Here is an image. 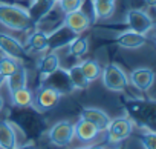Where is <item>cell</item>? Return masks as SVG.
I'll use <instances>...</instances> for the list:
<instances>
[{
  "label": "cell",
  "instance_id": "f1b7e54d",
  "mask_svg": "<svg viewBox=\"0 0 156 149\" xmlns=\"http://www.w3.org/2000/svg\"><path fill=\"white\" fill-rule=\"evenodd\" d=\"M145 3H147V6L154 8V6H156V0H145Z\"/></svg>",
  "mask_w": 156,
  "mask_h": 149
},
{
  "label": "cell",
  "instance_id": "8992f818",
  "mask_svg": "<svg viewBox=\"0 0 156 149\" xmlns=\"http://www.w3.org/2000/svg\"><path fill=\"white\" fill-rule=\"evenodd\" d=\"M41 85H48L51 86L52 89H55L60 95H69L75 91L72 82H70V77H69V72L67 69H63V68H57L51 76H48Z\"/></svg>",
  "mask_w": 156,
  "mask_h": 149
},
{
  "label": "cell",
  "instance_id": "7c38bea8",
  "mask_svg": "<svg viewBox=\"0 0 156 149\" xmlns=\"http://www.w3.org/2000/svg\"><path fill=\"white\" fill-rule=\"evenodd\" d=\"M130 82L136 89H139L142 92H147L153 86L154 72L150 68H136L130 74Z\"/></svg>",
  "mask_w": 156,
  "mask_h": 149
},
{
  "label": "cell",
  "instance_id": "d6a6232c",
  "mask_svg": "<svg viewBox=\"0 0 156 149\" xmlns=\"http://www.w3.org/2000/svg\"><path fill=\"white\" fill-rule=\"evenodd\" d=\"M49 2H51L52 5H57V3H58V0H49Z\"/></svg>",
  "mask_w": 156,
  "mask_h": 149
},
{
  "label": "cell",
  "instance_id": "4316f807",
  "mask_svg": "<svg viewBox=\"0 0 156 149\" xmlns=\"http://www.w3.org/2000/svg\"><path fill=\"white\" fill-rule=\"evenodd\" d=\"M144 149H156V135L154 131H147L144 135L139 137Z\"/></svg>",
  "mask_w": 156,
  "mask_h": 149
},
{
  "label": "cell",
  "instance_id": "ac0fdd59",
  "mask_svg": "<svg viewBox=\"0 0 156 149\" xmlns=\"http://www.w3.org/2000/svg\"><path fill=\"white\" fill-rule=\"evenodd\" d=\"M100 131L97 129V126H94L90 121L80 118L75 125H73V137H76L81 143H90L98 137Z\"/></svg>",
  "mask_w": 156,
  "mask_h": 149
},
{
  "label": "cell",
  "instance_id": "603a6c76",
  "mask_svg": "<svg viewBox=\"0 0 156 149\" xmlns=\"http://www.w3.org/2000/svg\"><path fill=\"white\" fill-rule=\"evenodd\" d=\"M92 2V13H94V19L97 20H107L113 16L116 3H107V2Z\"/></svg>",
  "mask_w": 156,
  "mask_h": 149
},
{
  "label": "cell",
  "instance_id": "484cf974",
  "mask_svg": "<svg viewBox=\"0 0 156 149\" xmlns=\"http://www.w3.org/2000/svg\"><path fill=\"white\" fill-rule=\"evenodd\" d=\"M58 8L63 14H69L73 11H80L83 9L84 0H58Z\"/></svg>",
  "mask_w": 156,
  "mask_h": 149
},
{
  "label": "cell",
  "instance_id": "7a4b0ae2",
  "mask_svg": "<svg viewBox=\"0 0 156 149\" xmlns=\"http://www.w3.org/2000/svg\"><path fill=\"white\" fill-rule=\"evenodd\" d=\"M101 80L104 88L112 92H122L129 86V77L116 63H109L101 69Z\"/></svg>",
  "mask_w": 156,
  "mask_h": 149
},
{
  "label": "cell",
  "instance_id": "1f68e13d",
  "mask_svg": "<svg viewBox=\"0 0 156 149\" xmlns=\"http://www.w3.org/2000/svg\"><path fill=\"white\" fill-rule=\"evenodd\" d=\"M3 106H5V100H3V97L0 95V111L3 109Z\"/></svg>",
  "mask_w": 156,
  "mask_h": 149
},
{
  "label": "cell",
  "instance_id": "6da1fadb",
  "mask_svg": "<svg viewBox=\"0 0 156 149\" xmlns=\"http://www.w3.org/2000/svg\"><path fill=\"white\" fill-rule=\"evenodd\" d=\"M0 25L17 32H25L35 26L26 8L8 2H0Z\"/></svg>",
  "mask_w": 156,
  "mask_h": 149
},
{
  "label": "cell",
  "instance_id": "e0dca14e",
  "mask_svg": "<svg viewBox=\"0 0 156 149\" xmlns=\"http://www.w3.org/2000/svg\"><path fill=\"white\" fill-rule=\"evenodd\" d=\"M75 37V34L72 31H69L63 23L61 26H58L57 29H54V32L48 34V51H55V49H60L63 46H67L69 42Z\"/></svg>",
  "mask_w": 156,
  "mask_h": 149
},
{
  "label": "cell",
  "instance_id": "d4e9b609",
  "mask_svg": "<svg viewBox=\"0 0 156 149\" xmlns=\"http://www.w3.org/2000/svg\"><path fill=\"white\" fill-rule=\"evenodd\" d=\"M19 66H20V63L16 58H11V57H6V55L0 57V76H2L3 79L9 77L12 72L17 71Z\"/></svg>",
  "mask_w": 156,
  "mask_h": 149
},
{
  "label": "cell",
  "instance_id": "f546056e",
  "mask_svg": "<svg viewBox=\"0 0 156 149\" xmlns=\"http://www.w3.org/2000/svg\"><path fill=\"white\" fill-rule=\"evenodd\" d=\"M76 149H104L103 146H84V147H76Z\"/></svg>",
  "mask_w": 156,
  "mask_h": 149
},
{
  "label": "cell",
  "instance_id": "52a82bcc",
  "mask_svg": "<svg viewBox=\"0 0 156 149\" xmlns=\"http://www.w3.org/2000/svg\"><path fill=\"white\" fill-rule=\"evenodd\" d=\"M126 25L130 31L145 34V35L154 28L153 19L142 9H129L126 14Z\"/></svg>",
  "mask_w": 156,
  "mask_h": 149
},
{
  "label": "cell",
  "instance_id": "30bf717a",
  "mask_svg": "<svg viewBox=\"0 0 156 149\" xmlns=\"http://www.w3.org/2000/svg\"><path fill=\"white\" fill-rule=\"evenodd\" d=\"M90 23H92L90 17H89L83 9L73 11V13H69V14H64V19H63V25H64L69 31H72L75 35H80V34H83L84 31H87L89 26H90Z\"/></svg>",
  "mask_w": 156,
  "mask_h": 149
},
{
  "label": "cell",
  "instance_id": "8fae6325",
  "mask_svg": "<svg viewBox=\"0 0 156 149\" xmlns=\"http://www.w3.org/2000/svg\"><path fill=\"white\" fill-rule=\"evenodd\" d=\"M113 42H115V45L126 48V49H138V48L145 46L148 43V39H147L145 34H139V32L127 29V31L118 34Z\"/></svg>",
  "mask_w": 156,
  "mask_h": 149
},
{
  "label": "cell",
  "instance_id": "3957f363",
  "mask_svg": "<svg viewBox=\"0 0 156 149\" xmlns=\"http://www.w3.org/2000/svg\"><path fill=\"white\" fill-rule=\"evenodd\" d=\"M107 141L110 144H118L124 140H127L132 132H133V121L127 117H116V118H110V123L107 126Z\"/></svg>",
  "mask_w": 156,
  "mask_h": 149
},
{
  "label": "cell",
  "instance_id": "4dcf8cb0",
  "mask_svg": "<svg viewBox=\"0 0 156 149\" xmlns=\"http://www.w3.org/2000/svg\"><path fill=\"white\" fill-rule=\"evenodd\" d=\"M94 2H107V3H116V0H94Z\"/></svg>",
  "mask_w": 156,
  "mask_h": 149
},
{
  "label": "cell",
  "instance_id": "5bb4252c",
  "mask_svg": "<svg viewBox=\"0 0 156 149\" xmlns=\"http://www.w3.org/2000/svg\"><path fill=\"white\" fill-rule=\"evenodd\" d=\"M48 45H49V42H48V32H44L41 29H34L26 37L25 49H26V52L38 54V52H46L48 51Z\"/></svg>",
  "mask_w": 156,
  "mask_h": 149
},
{
  "label": "cell",
  "instance_id": "5b68a950",
  "mask_svg": "<svg viewBox=\"0 0 156 149\" xmlns=\"http://www.w3.org/2000/svg\"><path fill=\"white\" fill-rule=\"evenodd\" d=\"M60 97L61 95L55 89H52L48 85H41L40 89L37 91V94L34 95L31 108L35 109L37 112H40V114H44V112H48V111L55 108V105L58 103Z\"/></svg>",
  "mask_w": 156,
  "mask_h": 149
},
{
  "label": "cell",
  "instance_id": "9c48e42d",
  "mask_svg": "<svg viewBox=\"0 0 156 149\" xmlns=\"http://www.w3.org/2000/svg\"><path fill=\"white\" fill-rule=\"evenodd\" d=\"M0 51L3 52V55L16 58L19 61L28 57L25 45H22V42H19L16 37L5 34V32H0Z\"/></svg>",
  "mask_w": 156,
  "mask_h": 149
},
{
  "label": "cell",
  "instance_id": "9a60e30c",
  "mask_svg": "<svg viewBox=\"0 0 156 149\" xmlns=\"http://www.w3.org/2000/svg\"><path fill=\"white\" fill-rule=\"evenodd\" d=\"M19 146L16 126L9 120H0V149H16Z\"/></svg>",
  "mask_w": 156,
  "mask_h": 149
},
{
  "label": "cell",
  "instance_id": "4fadbf2b",
  "mask_svg": "<svg viewBox=\"0 0 156 149\" xmlns=\"http://www.w3.org/2000/svg\"><path fill=\"white\" fill-rule=\"evenodd\" d=\"M80 118H84V120L90 121L94 126H97V129L100 132L106 131L109 123H110V117L107 115V112H104L100 108H92V106L83 108V111L80 114Z\"/></svg>",
  "mask_w": 156,
  "mask_h": 149
},
{
  "label": "cell",
  "instance_id": "7402d4cb",
  "mask_svg": "<svg viewBox=\"0 0 156 149\" xmlns=\"http://www.w3.org/2000/svg\"><path fill=\"white\" fill-rule=\"evenodd\" d=\"M67 72H69L70 82H72V85H73L75 89H78V91H86V89L90 86V82L86 79L84 72L81 71L80 63L70 66V69H67Z\"/></svg>",
  "mask_w": 156,
  "mask_h": 149
},
{
  "label": "cell",
  "instance_id": "ffe728a7",
  "mask_svg": "<svg viewBox=\"0 0 156 149\" xmlns=\"http://www.w3.org/2000/svg\"><path fill=\"white\" fill-rule=\"evenodd\" d=\"M9 94H11V105L14 108H31L32 106L34 92L31 89H28V86L17 89V91H12Z\"/></svg>",
  "mask_w": 156,
  "mask_h": 149
},
{
  "label": "cell",
  "instance_id": "ba28073f",
  "mask_svg": "<svg viewBox=\"0 0 156 149\" xmlns=\"http://www.w3.org/2000/svg\"><path fill=\"white\" fill-rule=\"evenodd\" d=\"M48 138L54 146H67L73 140V125L69 120H61L55 123L48 131Z\"/></svg>",
  "mask_w": 156,
  "mask_h": 149
},
{
  "label": "cell",
  "instance_id": "2e32d148",
  "mask_svg": "<svg viewBox=\"0 0 156 149\" xmlns=\"http://www.w3.org/2000/svg\"><path fill=\"white\" fill-rule=\"evenodd\" d=\"M58 66H60V57L55 51H49L44 55H41L37 61V71H38L40 82H43L48 76H51Z\"/></svg>",
  "mask_w": 156,
  "mask_h": 149
},
{
  "label": "cell",
  "instance_id": "d6986e66",
  "mask_svg": "<svg viewBox=\"0 0 156 149\" xmlns=\"http://www.w3.org/2000/svg\"><path fill=\"white\" fill-rule=\"evenodd\" d=\"M5 83H6V88H8L9 92L26 88L28 86V71H26V68H23L20 65L16 72H12L9 77L5 79Z\"/></svg>",
  "mask_w": 156,
  "mask_h": 149
},
{
  "label": "cell",
  "instance_id": "44dd1931",
  "mask_svg": "<svg viewBox=\"0 0 156 149\" xmlns=\"http://www.w3.org/2000/svg\"><path fill=\"white\" fill-rule=\"evenodd\" d=\"M87 51H89V39L83 35H75L67 45V54L76 58L86 55Z\"/></svg>",
  "mask_w": 156,
  "mask_h": 149
},
{
  "label": "cell",
  "instance_id": "83f0119b",
  "mask_svg": "<svg viewBox=\"0 0 156 149\" xmlns=\"http://www.w3.org/2000/svg\"><path fill=\"white\" fill-rule=\"evenodd\" d=\"M16 149H37V146H35L34 141H28V143H25V144H19Z\"/></svg>",
  "mask_w": 156,
  "mask_h": 149
},
{
  "label": "cell",
  "instance_id": "cb8c5ba5",
  "mask_svg": "<svg viewBox=\"0 0 156 149\" xmlns=\"http://www.w3.org/2000/svg\"><path fill=\"white\" fill-rule=\"evenodd\" d=\"M80 68H81V71L84 72V76H86V79L89 80V82H95V80H98L100 77H101V66H100V63L97 61V60H94V58H87V60H84V61H81L80 63Z\"/></svg>",
  "mask_w": 156,
  "mask_h": 149
},
{
  "label": "cell",
  "instance_id": "277c9868",
  "mask_svg": "<svg viewBox=\"0 0 156 149\" xmlns=\"http://www.w3.org/2000/svg\"><path fill=\"white\" fill-rule=\"evenodd\" d=\"M127 112H129V118L132 121H138L141 128H148L147 123H153L154 114H153V102H150L148 105L144 100H130V103L127 105ZM148 131H151L148 128Z\"/></svg>",
  "mask_w": 156,
  "mask_h": 149
}]
</instances>
